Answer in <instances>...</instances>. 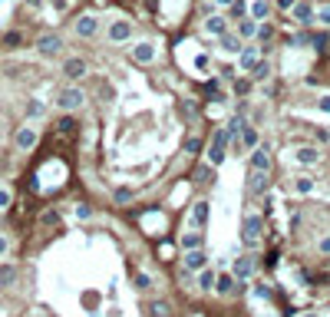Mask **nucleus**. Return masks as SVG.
Returning <instances> with one entry per match:
<instances>
[{
  "label": "nucleus",
  "mask_w": 330,
  "mask_h": 317,
  "mask_svg": "<svg viewBox=\"0 0 330 317\" xmlns=\"http://www.w3.org/2000/svg\"><path fill=\"white\" fill-rule=\"evenodd\" d=\"M56 106H60L63 112L83 109V106H86V89L76 86V83H73V86H63L60 93H56Z\"/></svg>",
  "instance_id": "f257e3e1"
},
{
  "label": "nucleus",
  "mask_w": 330,
  "mask_h": 317,
  "mask_svg": "<svg viewBox=\"0 0 330 317\" xmlns=\"http://www.w3.org/2000/svg\"><path fill=\"white\" fill-rule=\"evenodd\" d=\"M228 132L225 129H215L211 132V145H208V155H205V159H208V165H215V169H218V165H225V159H228Z\"/></svg>",
  "instance_id": "f03ea898"
},
{
  "label": "nucleus",
  "mask_w": 330,
  "mask_h": 317,
  "mask_svg": "<svg viewBox=\"0 0 330 317\" xmlns=\"http://www.w3.org/2000/svg\"><path fill=\"white\" fill-rule=\"evenodd\" d=\"M258 238H261V215H258V211H248L241 218V245L251 251L254 245H258Z\"/></svg>",
  "instance_id": "7ed1b4c3"
},
{
  "label": "nucleus",
  "mask_w": 330,
  "mask_h": 317,
  "mask_svg": "<svg viewBox=\"0 0 330 317\" xmlns=\"http://www.w3.org/2000/svg\"><path fill=\"white\" fill-rule=\"evenodd\" d=\"M264 56V46L258 43V40H248V43L241 46V53H238V70L241 73H251L254 70V63Z\"/></svg>",
  "instance_id": "20e7f679"
},
{
  "label": "nucleus",
  "mask_w": 330,
  "mask_h": 317,
  "mask_svg": "<svg viewBox=\"0 0 330 317\" xmlns=\"http://www.w3.org/2000/svg\"><path fill=\"white\" fill-rule=\"evenodd\" d=\"M73 33H76L79 40H96V33H99V17H96V13H79L76 23H73Z\"/></svg>",
  "instance_id": "39448f33"
},
{
  "label": "nucleus",
  "mask_w": 330,
  "mask_h": 317,
  "mask_svg": "<svg viewBox=\"0 0 330 317\" xmlns=\"http://www.w3.org/2000/svg\"><path fill=\"white\" fill-rule=\"evenodd\" d=\"M291 17H294V23L297 27H317V7L314 3H307V0H297L294 3V10H291Z\"/></svg>",
  "instance_id": "423d86ee"
},
{
  "label": "nucleus",
  "mask_w": 330,
  "mask_h": 317,
  "mask_svg": "<svg viewBox=\"0 0 330 317\" xmlns=\"http://www.w3.org/2000/svg\"><path fill=\"white\" fill-rule=\"evenodd\" d=\"M36 142H40V132H36L33 122H27V126H20V129L13 132V145H17L20 152H30Z\"/></svg>",
  "instance_id": "0eeeda50"
},
{
  "label": "nucleus",
  "mask_w": 330,
  "mask_h": 317,
  "mask_svg": "<svg viewBox=\"0 0 330 317\" xmlns=\"http://www.w3.org/2000/svg\"><path fill=\"white\" fill-rule=\"evenodd\" d=\"M132 30H135V27H132L129 20H112L109 23V30H106V40H109V43H126V40H132Z\"/></svg>",
  "instance_id": "6e6552de"
},
{
  "label": "nucleus",
  "mask_w": 330,
  "mask_h": 317,
  "mask_svg": "<svg viewBox=\"0 0 330 317\" xmlns=\"http://www.w3.org/2000/svg\"><path fill=\"white\" fill-rule=\"evenodd\" d=\"M258 145H261V132H258V126L244 122L241 136H238V152H251V149H258Z\"/></svg>",
  "instance_id": "1a4fd4ad"
},
{
  "label": "nucleus",
  "mask_w": 330,
  "mask_h": 317,
  "mask_svg": "<svg viewBox=\"0 0 330 317\" xmlns=\"http://www.w3.org/2000/svg\"><path fill=\"white\" fill-rule=\"evenodd\" d=\"M228 17H225V13H208V17H205V20H201V30L208 33V36H215V40H218L221 33H228Z\"/></svg>",
  "instance_id": "9d476101"
},
{
  "label": "nucleus",
  "mask_w": 330,
  "mask_h": 317,
  "mask_svg": "<svg viewBox=\"0 0 330 317\" xmlns=\"http://www.w3.org/2000/svg\"><path fill=\"white\" fill-rule=\"evenodd\" d=\"M129 60H132L135 66H152V63H155V46L149 43V40L135 43V46H132V53H129Z\"/></svg>",
  "instance_id": "9b49d317"
},
{
  "label": "nucleus",
  "mask_w": 330,
  "mask_h": 317,
  "mask_svg": "<svg viewBox=\"0 0 330 317\" xmlns=\"http://www.w3.org/2000/svg\"><path fill=\"white\" fill-rule=\"evenodd\" d=\"M248 162H251V172H271V149L267 145H258L248 152Z\"/></svg>",
  "instance_id": "f8f14e48"
},
{
  "label": "nucleus",
  "mask_w": 330,
  "mask_h": 317,
  "mask_svg": "<svg viewBox=\"0 0 330 317\" xmlns=\"http://www.w3.org/2000/svg\"><path fill=\"white\" fill-rule=\"evenodd\" d=\"M60 50H63V36L60 33H43L36 40V53H43V56H56Z\"/></svg>",
  "instance_id": "ddd939ff"
},
{
  "label": "nucleus",
  "mask_w": 330,
  "mask_h": 317,
  "mask_svg": "<svg viewBox=\"0 0 330 317\" xmlns=\"http://www.w3.org/2000/svg\"><path fill=\"white\" fill-rule=\"evenodd\" d=\"M89 73V63L83 60V56H69V60H63V76L66 79H83Z\"/></svg>",
  "instance_id": "4468645a"
},
{
  "label": "nucleus",
  "mask_w": 330,
  "mask_h": 317,
  "mask_svg": "<svg viewBox=\"0 0 330 317\" xmlns=\"http://www.w3.org/2000/svg\"><path fill=\"white\" fill-rule=\"evenodd\" d=\"M294 162L304 165V169L317 165L320 162V149H317V145H297V149H294Z\"/></svg>",
  "instance_id": "2eb2a0df"
},
{
  "label": "nucleus",
  "mask_w": 330,
  "mask_h": 317,
  "mask_svg": "<svg viewBox=\"0 0 330 317\" xmlns=\"http://www.w3.org/2000/svg\"><path fill=\"white\" fill-rule=\"evenodd\" d=\"M254 268H258V258H254L251 251L241 254V258L234 261V278H238V281H248V278H254Z\"/></svg>",
  "instance_id": "dca6fc26"
},
{
  "label": "nucleus",
  "mask_w": 330,
  "mask_h": 317,
  "mask_svg": "<svg viewBox=\"0 0 330 317\" xmlns=\"http://www.w3.org/2000/svg\"><path fill=\"white\" fill-rule=\"evenodd\" d=\"M244 287L238 284V278L234 274H218L215 278V294H241Z\"/></svg>",
  "instance_id": "f3484780"
},
{
  "label": "nucleus",
  "mask_w": 330,
  "mask_h": 317,
  "mask_svg": "<svg viewBox=\"0 0 330 317\" xmlns=\"http://www.w3.org/2000/svg\"><path fill=\"white\" fill-rule=\"evenodd\" d=\"M201 268H208V254H205V248L185 251V271H188V274H198Z\"/></svg>",
  "instance_id": "a211bd4d"
},
{
  "label": "nucleus",
  "mask_w": 330,
  "mask_h": 317,
  "mask_svg": "<svg viewBox=\"0 0 330 317\" xmlns=\"http://www.w3.org/2000/svg\"><path fill=\"white\" fill-rule=\"evenodd\" d=\"M271 10H274V3H267V0H251V3H248V17H251L254 23L271 20Z\"/></svg>",
  "instance_id": "6ab92c4d"
},
{
  "label": "nucleus",
  "mask_w": 330,
  "mask_h": 317,
  "mask_svg": "<svg viewBox=\"0 0 330 317\" xmlns=\"http://www.w3.org/2000/svg\"><path fill=\"white\" fill-rule=\"evenodd\" d=\"M241 46H244V40L234 30H228V33H221V36H218V50H221V53H234V56H238V53H241Z\"/></svg>",
  "instance_id": "aec40b11"
},
{
  "label": "nucleus",
  "mask_w": 330,
  "mask_h": 317,
  "mask_svg": "<svg viewBox=\"0 0 330 317\" xmlns=\"http://www.w3.org/2000/svg\"><path fill=\"white\" fill-rule=\"evenodd\" d=\"M208 211H211V205H208V202H205V198L192 205V215H188V221H192V228H195V231L208 225Z\"/></svg>",
  "instance_id": "412c9836"
},
{
  "label": "nucleus",
  "mask_w": 330,
  "mask_h": 317,
  "mask_svg": "<svg viewBox=\"0 0 330 317\" xmlns=\"http://www.w3.org/2000/svg\"><path fill=\"white\" fill-rule=\"evenodd\" d=\"M248 185H251V195H264L271 188V172H251Z\"/></svg>",
  "instance_id": "4be33fe9"
},
{
  "label": "nucleus",
  "mask_w": 330,
  "mask_h": 317,
  "mask_svg": "<svg viewBox=\"0 0 330 317\" xmlns=\"http://www.w3.org/2000/svg\"><path fill=\"white\" fill-rule=\"evenodd\" d=\"M248 76H251V83H267V79H271V63H267V60H258V63H254V70L251 73H248Z\"/></svg>",
  "instance_id": "5701e85b"
},
{
  "label": "nucleus",
  "mask_w": 330,
  "mask_h": 317,
  "mask_svg": "<svg viewBox=\"0 0 330 317\" xmlns=\"http://www.w3.org/2000/svg\"><path fill=\"white\" fill-rule=\"evenodd\" d=\"M241 126H244V116H241V112H234V116H231V119L225 122V126H221V129L228 132V139H231V142H238V136H241Z\"/></svg>",
  "instance_id": "b1692460"
},
{
  "label": "nucleus",
  "mask_w": 330,
  "mask_h": 317,
  "mask_svg": "<svg viewBox=\"0 0 330 317\" xmlns=\"http://www.w3.org/2000/svg\"><path fill=\"white\" fill-rule=\"evenodd\" d=\"M248 3H251V0H234V3L228 7V13H225V17H228V23H231V20L241 23L244 17H248Z\"/></svg>",
  "instance_id": "393cba45"
},
{
  "label": "nucleus",
  "mask_w": 330,
  "mask_h": 317,
  "mask_svg": "<svg viewBox=\"0 0 330 317\" xmlns=\"http://www.w3.org/2000/svg\"><path fill=\"white\" fill-rule=\"evenodd\" d=\"M234 27H238V30H234V33L241 36L244 43H248V40H254V33H258V23H254L251 17H244V20H241V23H234Z\"/></svg>",
  "instance_id": "a878e982"
},
{
  "label": "nucleus",
  "mask_w": 330,
  "mask_h": 317,
  "mask_svg": "<svg viewBox=\"0 0 330 317\" xmlns=\"http://www.w3.org/2000/svg\"><path fill=\"white\" fill-rule=\"evenodd\" d=\"M192 178H195V182H215V165L198 162V165H195V172H192Z\"/></svg>",
  "instance_id": "bb28decb"
},
{
  "label": "nucleus",
  "mask_w": 330,
  "mask_h": 317,
  "mask_svg": "<svg viewBox=\"0 0 330 317\" xmlns=\"http://www.w3.org/2000/svg\"><path fill=\"white\" fill-rule=\"evenodd\" d=\"M254 40H258V43H271V40H274V23L271 20H264V23H258V33H254Z\"/></svg>",
  "instance_id": "cd10ccee"
},
{
  "label": "nucleus",
  "mask_w": 330,
  "mask_h": 317,
  "mask_svg": "<svg viewBox=\"0 0 330 317\" xmlns=\"http://www.w3.org/2000/svg\"><path fill=\"white\" fill-rule=\"evenodd\" d=\"M314 188H317V182H314L310 175H297V178H294V192H297V195H310Z\"/></svg>",
  "instance_id": "c85d7f7f"
},
{
  "label": "nucleus",
  "mask_w": 330,
  "mask_h": 317,
  "mask_svg": "<svg viewBox=\"0 0 330 317\" xmlns=\"http://www.w3.org/2000/svg\"><path fill=\"white\" fill-rule=\"evenodd\" d=\"M23 112H27V119H30V122H36V119H43V116H46V106L40 103V99H30Z\"/></svg>",
  "instance_id": "c756f323"
},
{
  "label": "nucleus",
  "mask_w": 330,
  "mask_h": 317,
  "mask_svg": "<svg viewBox=\"0 0 330 317\" xmlns=\"http://www.w3.org/2000/svg\"><path fill=\"white\" fill-rule=\"evenodd\" d=\"M215 278H218V274L211 271V268H201V271H198V287H201V291H215Z\"/></svg>",
  "instance_id": "7c9ffc66"
},
{
  "label": "nucleus",
  "mask_w": 330,
  "mask_h": 317,
  "mask_svg": "<svg viewBox=\"0 0 330 317\" xmlns=\"http://www.w3.org/2000/svg\"><path fill=\"white\" fill-rule=\"evenodd\" d=\"M201 241H205V238L192 228V231H185V235H182V248H185V251H195V248H201Z\"/></svg>",
  "instance_id": "2f4dec72"
},
{
  "label": "nucleus",
  "mask_w": 330,
  "mask_h": 317,
  "mask_svg": "<svg viewBox=\"0 0 330 317\" xmlns=\"http://www.w3.org/2000/svg\"><path fill=\"white\" fill-rule=\"evenodd\" d=\"M17 281V264H0V287H10Z\"/></svg>",
  "instance_id": "473e14b6"
},
{
  "label": "nucleus",
  "mask_w": 330,
  "mask_h": 317,
  "mask_svg": "<svg viewBox=\"0 0 330 317\" xmlns=\"http://www.w3.org/2000/svg\"><path fill=\"white\" fill-rule=\"evenodd\" d=\"M149 317H168L172 314V307H168V301H149Z\"/></svg>",
  "instance_id": "72a5a7b5"
},
{
  "label": "nucleus",
  "mask_w": 330,
  "mask_h": 317,
  "mask_svg": "<svg viewBox=\"0 0 330 317\" xmlns=\"http://www.w3.org/2000/svg\"><path fill=\"white\" fill-rule=\"evenodd\" d=\"M135 198V188L132 185H119L116 192H112V202H119V205H126V202H132Z\"/></svg>",
  "instance_id": "f704fd0d"
},
{
  "label": "nucleus",
  "mask_w": 330,
  "mask_h": 317,
  "mask_svg": "<svg viewBox=\"0 0 330 317\" xmlns=\"http://www.w3.org/2000/svg\"><path fill=\"white\" fill-rule=\"evenodd\" d=\"M254 89V83H251V76H244V79H234V96H248V93H251Z\"/></svg>",
  "instance_id": "c9c22d12"
},
{
  "label": "nucleus",
  "mask_w": 330,
  "mask_h": 317,
  "mask_svg": "<svg viewBox=\"0 0 330 317\" xmlns=\"http://www.w3.org/2000/svg\"><path fill=\"white\" fill-rule=\"evenodd\" d=\"M317 27L330 30V3H320L317 7Z\"/></svg>",
  "instance_id": "e433bc0d"
},
{
  "label": "nucleus",
  "mask_w": 330,
  "mask_h": 317,
  "mask_svg": "<svg viewBox=\"0 0 330 317\" xmlns=\"http://www.w3.org/2000/svg\"><path fill=\"white\" fill-rule=\"evenodd\" d=\"M182 149H185L188 155H198V152H201V139H198V136H188V139H185V145H182Z\"/></svg>",
  "instance_id": "4c0bfd02"
},
{
  "label": "nucleus",
  "mask_w": 330,
  "mask_h": 317,
  "mask_svg": "<svg viewBox=\"0 0 330 317\" xmlns=\"http://www.w3.org/2000/svg\"><path fill=\"white\" fill-rule=\"evenodd\" d=\"M132 284H135V291H152V278H149V274H135Z\"/></svg>",
  "instance_id": "58836bf2"
},
{
  "label": "nucleus",
  "mask_w": 330,
  "mask_h": 317,
  "mask_svg": "<svg viewBox=\"0 0 330 317\" xmlns=\"http://www.w3.org/2000/svg\"><path fill=\"white\" fill-rule=\"evenodd\" d=\"M10 202H13L10 188H7V185H0V211H3V208H10Z\"/></svg>",
  "instance_id": "ea45409f"
},
{
  "label": "nucleus",
  "mask_w": 330,
  "mask_h": 317,
  "mask_svg": "<svg viewBox=\"0 0 330 317\" xmlns=\"http://www.w3.org/2000/svg\"><path fill=\"white\" fill-rule=\"evenodd\" d=\"M56 129H60V132H73V129H76V122H73V116L66 112L63 119H60V126H56Z\"/></svg>",
  "instance_id": "a19ab883"
},
{
  "label": "nucleus",
  "mask_w": 330,
  "mask_h": 317,
  "mask_svg": "<svg viewBox=\"0 0 330 317\" xmlns=\"http://www.w3.org/2000/svg\"><path fill=\"white\" fill-rule=\"evenodd\" d=\"M294 3H297V0H274V10H281V13H291V10H294Z\"/></svg>",
  "instance_id": "79ce46f5"
},
{
  "label": "nucleus",
  "mask_w": 330,
  "mask_h": 317,
  "mask_svg": "<svg viewBox=\"0 0 330 317\" xmlns=\"http://www.w3.org/2000/svg\"><path fill=\"white\" fill-rule=\"evenodd\" d=\"M208 66H211V56L208 53H198L195 56V70H208Z\"/></svg>",
  "instance_id": "37998d69"
},
{
  "label": "nucleus",
  "mask_w": 330,
  "mask_h": 317,
  "mask_svg": "<svg viewBox=\"0 0 330 317\" xmlns=\"http://www.w3.org/2000/svg\"><path fill=\"white\" fill-rule=\"evenodd\" d=\"M317 109H320V112H327V116H330V93H324V96L317 99Z\"/></svg>",
  "instance_id": "c03bdc74"
},
{
  "label": "nucleus",
  "mask_w": 330,
  "mask_h": 317,
  "mask_svg": "<svg viewBox=\"0 0 330 317\" xmlns=\"http://www.w3.org/2000/svg\"><path fill=\"white\" fill-rule=\"evenodd\" d=\"M50 7H53L56 13H66L69 10V0H50Z\"/></svg>",
  "instance_id": "a18cd8bd"
},
{
  "label": "nucleus",
  "mask_w": 330,
  "mask_h": 317,
  "mask_svg": "<svg viewBox=\"0 0 330 317\" xmlns=\"http://www.w3.org/2000/svg\"><path fill=\"white\" fill-rule=\"evenodd\" d=\"M317 248H320V254H330V235H327V238H320V241H317Z\"/></svg>",
  "instance_id": "49530a36"
},
{
  "label": "nucleus",
  "mask_w": 330,
  "mask_h": 317,
  "mask_svg": "<svg viewBox=\"0 0 330 317\" xmlns=\"http://www.w3.org/2000/svg\"><path fill=\"white\" fill-rule=\"evenodd\" d=\"M56 221H60V215H56V211H46V215H43V225H56Z\"/></svg>",
  "instance_id": "de8ad7c7"
},
{
  "label": "nucleus",
  "mask_w": 330,
  "mask_h": 317,
  "mask_svg": "<svg viewBox=\"0 0 330 317\" xmlns=\"http://www.w3.org/2000/svg\"><path fill=\"white\" fill-rule=\"evenodd\" d=\"M76 215H79V218H89L93 211H89V205H76Z\"/></svg>",
  "instance_id": "09e8293b"
},
{
  "label": "nucleus",
  "mask_w": 330,
  "mask_h": 317,
  "mask_svg": "<svg viewBox=\"0 0 330 317\" xmlns=\"http://www.w3.org/2000/svg\"><path fill=\"white\" fill-rule=\"evenodd\" d=\"M267 294H271V287H267V284L261 281V284H258V297H267Z\"/></svg>",
  "instance_id": "8fccbe9b"
},
{
  "label": "nucleus",
  "mask_w": 330,
  "mask_h": 317,
  "mask_svg": "<svg viewBox=\"0 0 330 317\" xmlns=\"http://www.w3.org/2000/svg\"><path fill=\"white\" fill-rule=\"evenodd\" d=\"M211 3H215V7H221V10H228V7L234 3V0H211Z\"/></svg>",
  "instance_id": "3c124183"
},
{
  "label": "nucleus",
  "mask_w": 330,
  "mask_h": 317,
  "mask_svg": "<svg viewBox=\"0 0 330 317\" xmlns=\"http://www.w3.org/2000/svg\"><path fill=\"white\" fill-rule=\"evenodd\" d=\"M27 3H30V7H33V10H40V7H43V3H46V0H27Z\"/></svg>",
  "instance_id": "603ef678"
},
{
  "label": "nucleus",
  "mask_w": 330,
  "mask_h": 317,
  "mask_svg": "<svg viewBox=\"0 0 330 317\" xmlns=\"http://www.w3.org/2000/svg\"><path fill=\"white\" fill-rule=\"evenodd\" d=\"M0 254H7V238L0 235Z\"/></svg>",
  "instance_id": "864d4df0"
},
{
  "label": "nucleus",
  "mask_w": 330,
  "mask_h": 317,
  "mask_svg": "<svg viewBox=\"0 0 330 317\" xmlns=\"http://www.w3.org/2000/svg\"><path fill=\"white\" fill-rule=\"evenodd\" d=\"M300 317H317V314H300Z\"/></svg>",
  "instance_id": "5fc2aeb1"
}]
</instances>
